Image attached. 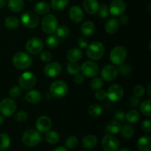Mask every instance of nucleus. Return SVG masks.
<instances>
[{
    "label": "nucleus",
    "instance_id": "f257e3e1",
    "mask_svg": "<svg viewBox=\"0 0 151 151\" xmlns=\"http://www.w3.org/2000/svg\"><path fill=\"white\" fill-rule=\"evenodd\" d=\"M105 54V47L100 41H94L86 47V55L90 60H98Z\"/></svg>",
    "mask_w": 151,
    "mask_h": 151
},
{
    "label": "nucleus",
    "instance_id": "f03ea898",
    "mask_svg": "<svg viewBox=\"0 0 151 151\" xmlns=\"http://www.w3.org/2000/svg\"><path fill=\"white\" fill-rule=\"evenodd\" d=\"M13 64L19 69H28L32 65V58L28 53L18 52L13 57Z\"/></svg>",
    "mask_w": 151,
    "mask_h": 151
},
{
    "label": "nucleus",
    "instance_id": "7ed1b4c3",
    "mask_svg": "<svg viewBox=\"0 0 151 151\" xmlns=\"http://www.w3.org/2000/svg\"><path fill=\"white\" fill-rule=\"evenodd\" d=\"M41 136L34 129H27L22 135V142L27 147H35L41 142Z\"/></svg>",
    "mask_w": 151,
    "mask_h": 151
},
{
    "label": "nucleus",
    "instance_id": "20e7f679",
    "mask_svg": "<svg viewBox=\"0 0 151 151\" xmlns=\"http://www.w3.org/2000/svg\"><path fill=\"white\" fill-rule=\"evenodd\" d=\"M58 27V19L53 14L46 15L43 18L41 22V28L44 32L49 35L55 33Z\"/></svg>",
    "mask_w": 151,
    "mask_h": 151
},
{
    "label": "nucleus",
    "instance_id": "39448f33",
    "mask_svg": "<svg viewBox=\"0 0 151 151\" xmlns=\"http://www.w3.org/2000/svg\"><path fill=\"white\" fill-rule=\"evenodd\" d=\"M17 106L16 103L10 97H6L0 102V113L3 116L10 117L16 112Z\"/></svg>",
    "mask_w": 151,
    "mask_h": 151
},
{
    "label": "nucleus",
    "instance_id": "423d86ee",
    "mask_svg": "<svg viewBox=\"0 0 151 151\" xmlns=\"http://www.w3.org/2000/svg\"><path fill=\"white\" fill-rule=\"evenodd\" d=\"M50 93L54 97L60 99L64 97L68 93V86L64 81H56L50 85Z\"/></svg>",
    "mask_w": 151,
    "mask_h": 151
},
{
    "label": "nucleus",
    "instance_id": "0eeeda50",
    "mask_svg": "<svg viewBox=\"0 0 151 151\" xmlns=\"http://www.w3.org/2000/svg\"><path fill=\"white\" fill-rule=\"evenodd\" d=\"M127 58V50L122 46L114 47L110 52V60L116 66H119L125 62Z\"/></svg>",
    "mask_w": 151,
    "mask_h": 151
},
{
    "label": "nucleus",
    "instance_id": "6e6552de",
    "mask_svg": "<svg viewBox=\"0 0 151 151\" xmlns=\"http://www.w3.org/2000/svg\"><path fill=\"white\" fill-rule=\"evenodd\" d=\"M21 22L24 27L27 29H34L39 24V17L32 11H27L21 16Z\"/></svg>",
    "mask_w": 151,
    "mask_h": 151
},
{
    "label": "nucleus",
    "instance_id": "1a4fd4ad",
    "mask_svg": "<svg viewBox=\"0 0 151 151\" xmlns=\"http://www.w3.org/2000/svg\"><path fill=\"white\" fill-rule=\"evenodd\" d=\"M36 77L31 72H25L21 75L19 79V86L24 90H30L36 84Z\"/></svg>",
    "mask_w": 151,
    "mask_h": 151
},
{
    "label": "nucleus",
    "instance_id": "9d476101",
    "mask_svg": "<svg viewBox=\"0 0 151 151\" xmlns=\"http://www.w3.org/2000/svg\"><path fill=\"white\" fill-rule=\"evenodd\" d=\"M101 145L105 151H117L120 146V143L119 139L114 136L107 134L102 139Z\"/></svg>",
    "mask_w": 151,
    "mask_h": 151
},
{
    "label": "nucleus",
    "instance_id": "9b49d317",
    "mask_svg": "<svg viewBox=\"0 0 151 151\" xmlns=\"http://www.w3.org/2000/svg\"><path fill=\"white\" fill-rule=\"evenodd\" d=\"M44 49V42L37 37L31 38L25 44V50L27 53L31 55H37L41 52Z\"/></svg>",
    "mask_w": 151,
    "mask_h": 151
},
{
    "label": "nucleus",
    "instance_id": "f8f14e48",
    "mask_svg": "<svg viewBox=\"0 0 151 151\" xmlns=\"http://www.w3.org/2000/svg\"><path fill=\"white\" fill-rule=\"evenodd\" d=\"M81 72L86 78H94L99 73V66L95 62L88 60L81 65Z\"/></svg>",
    "mask_w": 151,
    "mask_h": 151
},
{
    "label": "nucleus",
    "instance_id": "ddd939ff",
    "mask_svg": "<svg viewBox=\"0 0 151 151\" xmlns=\"http://www.w3.org/2000/svg\"><path fill=\"white\" fill-rule=\"evenodd\" d=\"M107 97L112 102H118L124 96V89L119 84H113L109 87L107 92Z\"/></svg>",
    "mask_w": 151,
    "mask_h": 151
},
{
    "label": "nucleus",
    "instance_id": "4468645a",
    "mask_svg": "<svg viewBox=\"0 0 151 151\" xmlns=\"http://www.w3.org/2000/svg\"><path fill=\"white\" fill-rule=\"evenodd\" d=\"M118 69L113 65H106L102 69L101 77L103 81L106 82H111L114 81L118 76Z\"/></svg>",
    "mask_w": 151,
    "mask_h": 151
},
{
    "label": "nucleus",
    "instance_id": "2eb2a0df",
    "mask_svg": "<svg viewBox=\"0 0 151 151\" xmlns=\"http://www.w3.org/2000/svg\"><path fill=\"white\" fill-rule=\"evenodd\" d=\"M62 71L61 65L58 62L49 63L44 67V73L48 78H55Z\"/></svg>",
    "mask_w": 151,
    "mask_h": 151
},
{
    "label": "nucleus",
    "instance_id": "dca6fc26",
    "mask_svg": "<svg viewBox=\"0 0 151 151\" xmlns=\"http://www.w3.org/2000/svg\"><path fill=\"white\" fill-rule=\"evenodd\" d=\"M125 6L123 0H114L110 4L109 7V13L114 16H120L125 13Z\"/></svg>",
    "mask_w": 151,
    "mask_h": 151
},
{
    "label": "nucleus",
    "instance_id": "f3484780",
    "mask_svg": "<svg viewBox=\"0 0 151 151\" xmlns=\"http://www.w3.org/2000/svg\"><path fill=\"white\" fill-rule=\"evenodd\" d=\"M37 131L41 133H47L52 127V120L47 116H41L37 119L35 122Z\"/></svg>",
    "mask_w": 151,
    "mask_h": 151
},
{
    "label": "nucleus",
    "instance_id": "a211bd4d",
    "mask_svg": "<svg viewBox=\"0 0 151 151\" xmlns=\"http://www.w3.org/2000/svg\"><path fill=\"white\" fill-rule=\"evenodd\" d=\"M69 18L75 23H80L84 18V13L82 9L79 6H72L69 11Z\"/></svg>",
    "mask_w": 151,
    "mask_h": 151
},
{
    "label": "nucleus",
    "instance_id": "6ab92c4d",
    "mask_svg": "<svg viewBox=\"0 0 151 151\" xmlns=\"http://www.w3.org/2000/svg\"><path fill=\"white\" fill-rule=\"evenodd\" d=\"M137 147L139 151H151V138L150 136H143L139 139Z\"/></svg>",
    "mask_w": 151,
    "mask_h": 151
},
{
    "label": "nucleus",
    "instance_id": "aec40b11",
    "mask_svg": "<svg viewBox=\"0 0 151 151\" xmlns=\"http://www.w3.org/2000/svg\"><path fill=\"white\" fill-rule=\"evenodd\" d=\"M83 7L88 13L95 14L98 11L99 3L97 0H84Z\"/></svg>",
    "mask_w": 151,
    "mask_h": 151
},
{
    "label": "nucleus",
    "instance_id": "412c9836",
    "mask_svg": "<svg viewBox=\"0 0 151 151\" xmlns=\"http://www.w3.org/2000/svg\"><path fill=\"white\" fill-rule=\"evenodd\" d=\"M95 30V25L91 21H86L81 24V32L84 36H90L93 35Z\"/></svg>",
    "mask_w": 151,
    "mask_h": 151
},
{
    "label": "nucleus",
    "instance_id": "4be33fe9",
    "mask_svg": "<svg viewBox=\"0 0 151 151\" xmlns=\"http://www.w3.org/2000/svg\"><path fill=\"white\" fill-rule=\"evenodd\" d=\"M119 23L117 19H111L106 22V25H105V29L108 34L113 35L117 32V30L119 29Z\"/></svg>",
    "mask_w": 151,
    "mask_h": 151
},
{
    "label": "nucleus",
    "instance_id": "5701e85b",
    "mask_svg": "<svg viewBox=\"0 0 151 151\" xmlns=\"http://www.w3.org/2000/svg\"><path fill=\"white\" fill-rule=\"evenodd\" d=\"M83 57V52L80 49L72 48L68 51L66 58L70 62H78Z\"/></svg>",
    "mask_w": 151,
    "mask_h": 151
},
{
    "label": "nucleus",
    "instance_id": "b1692460",
    "mask_svg": "<svg viewBox=\"0 0 151 151\" xmlns=\"http://www.w3.org/2000/svg\"><path fill=\"white\" fill-rule=\"evenodd\" d=\"M7 7L11 11L20 12L23 10L24 7V2L23 0H7Z\"/></svg>",
    "mask_w": 151,
    "mask_h": 151
},
{
    "label": "nucleus",
    "instance_id": "393cba45",
    "mask_svg": "<svg viewBox=\"0 0 151 151\" xmlns=\"http://www.w3.org/2000/svg\"><path fill=\"white\" fill-rule=\"evenodd\" d=\"M25 99L29 103L35 104V103H38L41 100V94L40 91H38V90H29V91H27L26 95H25Z\"/></svg>",
    "mask_w": 151,
    "mask_h": 151
},
{
    "label": "nucleus",
    "instance_id": "a878e982",
    "mask_svg": "<svg viewBox=\"0 0 151 151\" xmlns=\"http://www.w3.org/2000/svg\"><path fill=\"white\" fill-rule=\"evenodd\" d=\"M34 10L36 14L45 15L50 12V6L48 3L45 1H39L34 6Z\"/></svg>",
    "mask_w": 151,
    "mask_h": 151
},
{
    "label": "nucleus",
    "instance_id": "bb28decb",
    "mask_svg": "<svg viewBox=\"0 0 151 151\" xmlns=\"http://www.w3.org/2000/svg\"><path fill=\"white\" fill-rule=\"evenodd\" d=\"M83 146L86 148L91 149L95 147L97 144V138L94 135H87L83 138L82 141Z\"/></svg>",
    "mask_w": 151,
    "mask_h": 151
},
{
    "label": "nucleus",
    "instance_id": "cd10ccee",
    "mask_svg": "<svg viewBox=\"0 0 151 151\" xmlns=\"http://www.w3.org/2000/svg\"><path fill=\"white\" fill-rule=\"evenodd\" d=\"M121 124L117 120H112L109 122L106 126V131L109 134H116L120 131Z\"/></svg>",
    "mask_w": 151,
    "mask_h": 151
},
{
    "label": "nucleus",
    "instance_id": "c85d7f7f",
    "mask_svg": "<svg viewBox=\"0 0 151 151\" xmlns=\"http://www.w3.org/2000/svg\"><path fill=\"white\" fill-rule=\"evenodd\" d=\"M103 109L100 105L92 104L88 107V114L90 116L94 118H97L103 114Z\"/></svg>",
    "mask_w": 151,
    "mask_h": 151
},
{
    "label": "nucleus",
    "instance_id": "c756f323",
    "mask_svg": "<svg viewBox=\"0 0 151 151\" xmlns=\"http://www.w3.org/2000/svg\"><path fill=\"white\" fill-rule=\"evenodd\" d=\"M121 136L123 137L124 139H129L132 138L135 133V129L134 127L131 125H125L122 128H121L120 130Z\"/></svg>",
    "mask_w": 151,
    "mask_h": 151
},
{
    "label": "nucleus",
    "instance_id": "7c9ffc66",
    "mask_svg": "<svg viewBox=\"0 0 151 151\" xmlns=\"http://www.w3.org/2000/svg\"><path fill=\"white\" fill-rule=\"evenodd\" d=\"M69 0H51V7L55 11H61L68 6Z\"/></svg>",
    "mask_w": 151,
    "mask_h": 151
},
{
    "label": "nucleus",
    "instance_id": "2f4dec72",
    "mask_svg": "<svg viewBox=\"0 0 151 151\" xmlns=\"http://www.w3.org/2000/svg\"><path fill=\"white\" fill-rule=\"evenodd\" d=\"M4 25L9 29H16L19 27V21L14 16H9L5 19Z\"/></svg>",
    "mask_w": 151,
    "mask_h": 151
},
{
    "label": "nucleus",
    "instance_id": "473e14b6",
    "mask_svg": "<svg viewBox=\"0 0 151 151\" xmlns=\"http://www.w3.org/2000/svg\"><path fill=\"white\" fill-rule=\"evenodd\" d=\"M45 139L47 142L50 143V144L54 145L59 142L60 135H59L58 133L55 131H49L46 134Z\"/></svg>",
    "mask_w": 151,
    "mask_h": 151
},
{
    "label": "nucleus",
    "instance_id": "72a5a7b5",
    "mask_svg": "<svg viewBox=\"0 0 151 151\" xmlns=\"http://www.w3.org/2000/svg\"><path fill=\"white\" fill-rule=\"evenodd\" d=\"M60 40L56 35L50 34L46 39V45L50 49H55L58 46Z\"/></svg>",
    "mask_w": 151,
    "mask_h": 151
},
{
    "label": "nucleus",
    "instance_id": "f704fd0d",
    "mask_svg": "<svg viewBox=\"0 0 151 151\" xmlns=\"http://www.w3.org/2000/svg\"><path fill=\"white\" fill-rule=\"evenodd\" d=\"M10 145V138L7 134H0V151L7 150Z\"/></svg>",
    "mask_w": 151,
    "mask_h": 151
},
{
    "label": "nucleus",
    "instance_id": "c9c22d12",
    "mask_svg": "<svg viewBox=\"0 0 151 151\" xmlns=\"http://www.w3.org/2000/svg\"><path fill=\"white\" fill-rule=\"evenodd\" d=\"M125 118L128 122H131V123H136L139 119L140 114L137 111L131 110L127 112L126 114H125Z\"/></svg>",
    "mask_w": 151,
    "mask_h": 151
},
{
    "label": "nucleus",
    "instance_id": "e433bc0d",
    "mask_svg": "<svg viewBox=\"0 0 151 151\" xmlns=\"http://www.w3.org/2000/svg\"><path fill=\"white\" fill-rule=\"evenodd\" d=\"M140 110L141 112L147 117H150L151 116V101L150 100H147L142 102L140 104Z\"/></svg>",
    "mask_w": 151,
    "mask_h": 151
},
{
    "label": "nucleus",
    "instance_id": "4c0bfd02",
    "mask_svg": "<svg viewBox=\"0 0 151 151\" xmlns=\"http://www.w3.org/2000/svg\"><path fill=\"white\" fill-rule=\"evenodd\" d=\"M68 73L71 75H75L81 72V66L78 62H70L66 67Z\"/></svg>",
    "mask_w": 151,
    "mask_h": 151
},
{
    "label": "nucleus",
    "instance_id": "58836bf2",
    "mask_svg": "<svg viewBox=\"0 0 151 151\" xmlns=\"http://www.w3.org/2000/svg\"><path fill=\"white\" fill-rule=\"evenodd\" d=\"M55 32L57 34L56 35L58 38H65L67 36H69L70 31H69V27L67 26H66V25H60V27H58Z\"/></svg>",
    "mask_w": 151,
    "mask_h": 151
},
{
    "label": "nucleus",
    "instance_id": "ea45409f",
    "mask_svg": "<svg viewBox=\"0 0 151 151\" xmlns=\"http://www.w3.org/2000/svg\"><path fill=\"white\" fill-rule=\"evenodd\" d=\"M103 80L102 78H98V77H95L94 79L90 83V87L92 88L93 90H98L103 87Z\"/></svg>",
    "mask_w": 151,
    "mask_h": 151
},
{
    "label": "nucleus",
    "instance_id": "a19ab883",
    "mask_svg": "<svg viewBox=\"0 0 151 151\" xmlns=\"http://www.w3.org/2000/svg\"><path fill=\"white\" fill-rule=\"evenodd\" d=\"M78 140L77 139L76 137L75 136H70V137H68L66 140V146L69 149H73L78 145Z\"/></svg>",
    "mask_w": 151,
    "mask_h": 151
},
{
    "label": "nucleus",
    "instance_id": "79ce46f5",
    "mask_svg": "<svg viewBox=\"0 0 151 151\" xmlns=\"http://www.w3.org/2000/svg\"><path fill=\"white\" fill-rule=\"evenodd\" d=\"M8 94L12 99L17 98L22 94V88L18 86H13V87L10 88Z\"/></svg>",
    "mask_w": 151,
    "mask_h": 151
},
{
    "label": "nucleus",
    "instance_id": "37998d69",
    "mask_svg": "<svg viewBox=\"0 0 151 151\" xmlns=\"http://www.w3.org/2000/svg\"><path fill=\"white\" fill-rule=\"evenodd\" d=\"M97 12L99 13L100 17L103 19H106L109 15V7L106 4H102L101 5H99V9Z\"/></svg>",
    "mask_w": 151,
    "mask_h": 151
},
{
    "label": "nucleus",
    "instance_id": "c03bdc74",
    "mask_svg": "<svg viewBox=\"0 0 151 151\" xmlns=\"http://www.w3.org/2000/svg\"><path fill=\"white\" fill-rule=\"evenodd\" d=\"M118 72H119V73L122 75H123V76H128V75H129L131 72V66L128 64H124L123 63L122 64L119 65Z\"/></svg>",
    "mask_w": 151,
    "mask_h": 151
},
{
    "label": "nucleus",
    "instance_id": "a18cd8bd",
    "mask_svg": "<svg viewBox=\"0 0 151 151\" xmlns=\"http://www.w3.org/2000/svg\"><path fill=\"white\" fill-rule=\"evenodd\" d=\"M27 118H28V114L24 111H18L14 116V119L19 122H25V121L27 119Z\"/></svg>",
    "mask_w": 151,
    "mask_h": 151
},
{
    "label": "nucleus",
    "instance_id": "49530a36",
    "mask_svg": "<svg viewBox=\"0 0 151 151\" xmlns=\"http://www.w3.org/2000/svg\"><path fill=\"white\" fill-rule=\"evenodd\" d=\"M41 55H40V58L42 60L43 62H46V63H49L50 60H52V53L50 52L48 50H44V51H41Z\"/></svg>",
    "mask_w": 151,
    "mask_h": 151
},
{
    "label": "nucleus",
    "instance_id": "de8ad7c7",
    "mask_svg": "<svg viewBox=\"0 0 151 151\" xmlns=\"http://www.w3.org/2000/svg\"><path fill=\"white\" fill-rule=\"evenodd\" d=\"M145 89L144 86L142 85H137L134 88V90H133V92H134V94L135 95V97H140L144 94Z\"/></svg>",
    "mask_w": 151,
    "mask_h": 151
},
{
    "label": "nucleus",
    "instance_id": "09e8293b",
    "mask_svg": "<svg viewBox=\"0 0 151 151\" xmlns=\"http://www.w3.org/2000/svg\"><path fill=\"white\" fill-rule=\"evenodd\" d=\"M142 130L146 134H150L151 131V122L150 119H145L142 123Z\"/></svg>",
    "mask_w": 151,
    "mask_h": 151
},
{
    "label": "nucleus",
    "instance_id": "8fccbe9b",
    "mask_svg": "<svg viewBox=\"0 0 151 151\" xmlns=\"http://www.w3.org/2000/svg\"><path fill=\"white\" fill-rule=\"evenodd\" d=\"M95 97L98 100H103L107 97V93L105 90L98 89L95 93Z\"/></svg>",
    "mask_w": 151,
    "mask_h": 151
},
{
    "label": "nucleus",
    "instance_id": "3c124183",
    "mask_svg": "<svg viewBox=\"0 0 151 151\" xmlns=\"http://www.w3.org/2000/svg\"><path fill=\"white\" fill-rule=\"evenodd\" d=\"M77 43H78V45L82 49H84V48H86L87 47H88V41H87L86 38H78V41H77Z\"/></svg>",
    "mask_w": 151,
    "mask_h": 151
},
{
    "label": "nucleus",
    "instance_id": "603ef678",
    "mask_svg": "<svg viewBox=\"0 0 151 151\" xmlns=\"http://www.w3.org/2000/svg\"><path fill=\"white\" fill-rule=\"evenodd\" d=\"M130 104L131 106L134 108H137L140 105V100L139 99V97H131V100H130Z\"/></svg>",
    "mask_w": 151,
    "mask_h": 151
},
{
    "label": "nucleus",
    "instance_id": "864d4df0",
    "mask_svg": "<svg viewBox=\"0 0 151 151\" xmlns=\"http://www.w3.org/2000/svg\"><path fill=\"white\" fill-rule=\"evenodd\" d=\"M74 81H75V83L81 84L84 81V76L82 74H77V75H75V78H74Z\"/></svg>",
    "mask_w": 151,
    "mask_h": 151
},
{
    "label": "nucleus",
    "instance_id": "5fc2aeb1",
    "mask_svg": "<svg viewBox=\"0 0 151 151\" xmlns=\"http://www.w3.org/2000/svg\"><path fill=\"white\" fill-rule=\"evenodd\" d=\"M114 118L119 121L124 120V119H125V114H124V112L122 111H116V113H115Z\"/></svg>",
    "mask_w": 151,
    "mask_h": 151
},
{
    "label": "nucleus",
    "instance_id": "6e6d98bb",
    "mask_svg": "<svg viewBox=\"0 0 151 151\" xmlns=\"http://www.w3.org/2000/svg\"><path fill=\"white\" fill-rule=\"evenodd\" d=\"M118 22H119V23L121 24H127L128 23V22H129V18L127 16H122V15H121L120 18H119V19L118 20Z\"/></svg>",
    "mask_w": 151,
    "mask_h": 151
},
{
    "label": "nucleus",
    "instance_id": "4d7b16f0",
    "mask_svg": "<svg viewBox=\"0 0 151 151\" xmlns=\"http://www.w3.org/2000/svg\"><path fill=\"white\" fill-rule=\"evenodd\" d=\"M7 0H0V9L3 8L7 4Z\"/></svg>",
    "mask_w": 151,
    "mask_h": 151
},
{
    "label": "nucleus",
    "instance_id": "13d9d810",
    "mask_svg": "<svg viewBox=\"0 0 151 151\" xmlns=\"http://www.w3.org/2000/svg\"><path fill=\"white\" fill-rule=\"evenodd\" d=\"M54 151H67V150H66L65 147L60 146V147H56V148L54 150Z\"/></svg>",
    "mask_w": 151,
    "mask_h": 151
},
{
    "label": "nucleus",
    "instance_id": "bf43d9fd",
    "mask_svg": "<svg viewBox=\"0 0 151 151\" xmlns=\"http://www.w3.org/2000/svg\"><path fill=\"white\" fill-rule=\"evenodd\" d=\"M150 88H151V85H150V84H149L148 86H147V94H148L149 96H151Z\"/></svg>",
    "mask_w": 151,
    "mask_h": 151
},
{
    "label": "nucleus",
    "instance_id": "052dcab7",
    "mask_svg": "<svg viewBox=\"0 0 151 151\" xmlns=\"http://www.w3.org/2000/svg\"><path fill=\"white\" fill-rule=\"evenodd\" d=\"M3 122H4V119H3L2 116L0 115V125H1L3 124Z\"/></svg>",
    "mask_w": 151,
    "mask_h": 151
},
{
    "label": "nucleus",
    "instance_id": "680f3d73",
    "mask_svg": "<svg viewBox=\"0 0 151 151\" xmlns=\"http://www.w3.org/2000/svg\"><path fill=\"white\" fill-rule=\"evenodd\" d=\"M119 151H131V150H130L129 149H128V148H122V149H121Z\"/></svg>",
    "mask_w": 151,
    "mask_h": 151
},
{
    "label": "nucleus",
    "instance_id": "e2e57ef3",
    "mask_svg": "<svg viewBox=\"0 0 151 151\" xmlns=\"http://www.w3.org/2000/svg\"><path fill=\"white\" fill-rule=\"evenodd\" d=\"M28 1H32V0H28Z\"/></svg>",
    "mask_w": 151,
    "mask_h": 151
},
{
    "label": "nucleus",
    "instance_id": "0e129e2a",
    "mask_svg": "<svg viewBox=\"0 0 151 151\" xmlns=\"http://www.w3.org/2000/svg\"><path fill=\"white\" fill-rule=\"evenodd\" d=\"M86 151H90V150H86Z\"/></svg>",
    "mask_w": 151,
    "mask_h": 151
}]
</instances>
